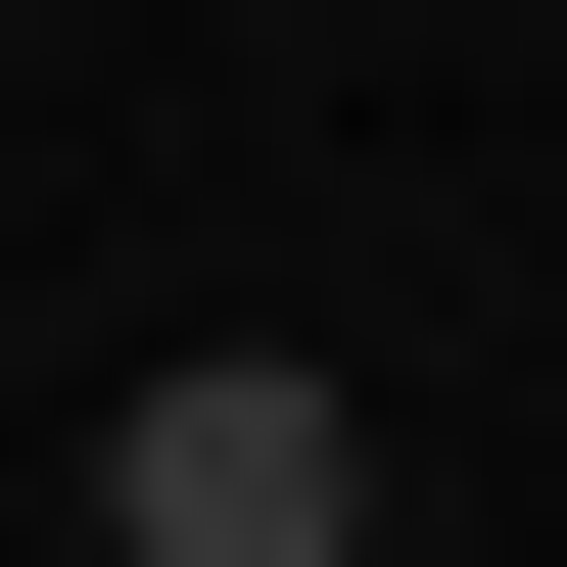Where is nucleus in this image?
<instances>
[{
  "instance_id": "nucleus-1",
  "label": "nucleus",
  "mask_w": 567,
  "mask_h": 567,
  "mask_svg": "<svg viewBox=\"0 0 567 567\" xmlns=\"http://www.w3.org/2000/svg\"><path fill=\"white\" fill-rule=\"evenodd\" d=\"M95 567H379V425L284 379V331H189V379L95 425Z\"/></svg>"
}]
</instances>
